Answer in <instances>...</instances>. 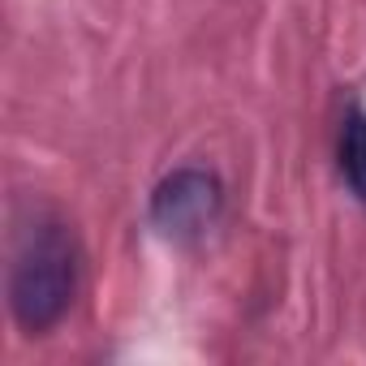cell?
<instances>
[{"instance_id":"cell-3","label":"cell","mask_w":366,"mask_h":366,"mask_svg":"<svg viewBox=\"0 0 366 366\" xmlns=\"http://www.w3.org/2000/svg\"><path fill=\"white\" fill-rule=\"evenodd\" d=\"M340 172L349 181V190L366 203V112L353 108L345 117V129H340Z\"/></svg>"},{"instance_id":"cell-1","label":"cell","mask_w":366,"mask_h":366,"mask_svg":"<svg viewBox=\"0 0 366 366\" xmlns=\"http://www.w3.org/2000/svg\"><path fill=\"white\" fill-rule=\"evenodd\" d=\"M78 289V254L74 237L61 220H35L14 254L9 272V306L26 332H48L74 302Z\"/></svg>"},{"instance_id":"cell-2","label":"cell","mask_w":366,"mask_h":366,"mask_svg":"<svg viewBox=\"0 0 366 366\" xmlns=\"http://www.w3.org/2000/svg\"><path fill=\"white\" fill-rule=\"evenodd\" d=\"M220 181L203 168H181L168 181H159V190L151 199V220L159 233L177 237V242H194L203 237L216 216H220Z\"/></svg>"}]
</instances>
